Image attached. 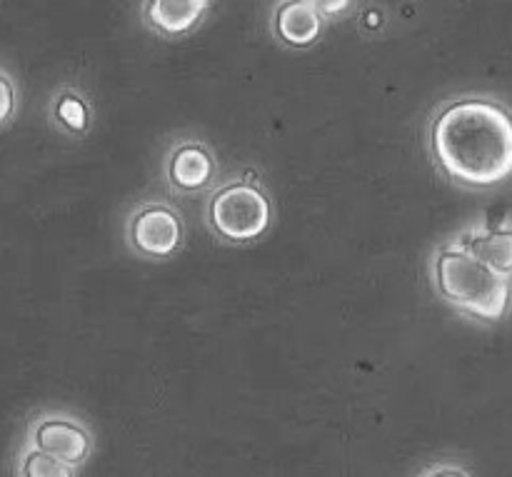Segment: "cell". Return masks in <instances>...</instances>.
<instances>
[{
    "instance_id": "obj_1",
    "label": "cell",
    "mask_w": 512,
    "mask_h": 477,
    "mask_svg": "<svg viewBox=\"0 0 512 477\" xmlns=\"http://www.w3.org/2000/svg\"><path fill=\"white\" fill-rule=\"evenodd\" d=\"M430 155L445 180L495 190L512 180V110L493 95H455L433 115Z\"/></svg>"
},
{
    "instance_id": "obj_2",
    "label": "cell",
    "mask_w": 512,
    "mask_h": 477,
    "mask_svg": "<svg viewBox=\"0 0 512 477\" xmlns=\"http://www.w3.org/2000/svg\"><path fill=\"white\" fill-rule=\"evenodd\" d=\"M430 275L440 298L465 318L485 325H498L508 318L512 280L488 268L458 240L435 250Z\"/></svg>"
},
{
    "instance_id": "obj_3",
    "label": "cell",
    "mask_w": 512,
    "mask_h": 477,
    "mask_svg": "<svg viewBox=\"0 0 512 477\" xmlns=\"http://www.w3.org/2000/svg\"><path fill=\"white\" fill-rule=\"evenodd\" d=\"M270 223H273V203L258 180L233 178L210 195L208 225L225 243H255L268 233Z\"/></svg>"
},
{
    "instance_id": "obj_4",
    "label": "cell",
    "mask_w": 512,
    "mask_h": 477,
    "mask_svg": "<svg viewBox=\"0 0 512 477\" xmlns=\"http://www.w3.org/2000/svg\"><path fill=\"white\" fill-rule=\"evenodd\" d=\"M130 250L145 260H168L183 248L185 225L178 210L165 200H145L125 223Z\"/></svg>"
},
{
    "instance_id": "obj_5",
    "label": "cell",
    "mask_w": 512,
    "mask_h": 477,
    "mask_svg": "<svg viewBox=\"0 0 512 477\" xmlns=\"http://www.w3.org/2000/svg\"><path fill=\"white\" fill-rule=\"evenodd\" d=\"M28 443L70 468H80L93 453V435L75 415L43 413L30 423Z\"/></svg>"
},
{
    "instance_id": "obj_6",
    "label": "cell",
    "mask_w": 512,
    "mask_h": 477,
    "mask_svg": "<svg viewBox=\"0 0 512 477\" xmlns=\"http://www.w3.org/2000/svg\"><path fill=\"white\" fill-rule=\"evenodd\" d=\"M165 175L180 193H200L210 188L218 175V163L203 140H180L165 160Z\"/></svg>"
},
{
    "instance_id": "obj_7",
    "label": "cell",
    "mask_w": 512,
    "mask_h": 477,
    "mask_svg": "<svg viewBox=\"0 0 512 477\" xmlns=\"http://www.w3.org/2000/svg\"><path fill=\"white\" fill-rule=\"evenodd\" d=\"M213 8V0H143V25L155 35L178 40L193 33Z\"/></svg>"
},
{
    "instance_id": "obj_8",
    "label": "cell",
    "mask_w": 512,
    "mask_h": 477,
    "mask_svg": "<svg viewBox=\"0 0 512 477\" xmlns=\"http://www.w3.org/2000/svg\"><path fill=\"white\" fill-rule=\"evenodd\" d=\"M325 28V15L308 0H278L270 13V30L283 45L310 48Z\"/></svg>"
},
{
    "instance_id": "obj_9",
    "label": "cell",
    "mask_w": 512,
    "mask_h": 477,
    "mask_svg": "<svg viewBox=\"0 0 512 477\" xmlns=\"http://www.w3.org/2000/svg\"><path fill=\"white\" fill-rule=\"evenodd\" d=\"M455 240L495 273L512 280V220L500 225H470Z\"/></svg>"
},
{
    "instance_id": "obj_10",
    "label": "cell",
    "mask_w": 512,
    "mask_h": 477,
    "mask_svg": "<svg viewBox=\"0 0 512 477\" xmlns=\"http://www.w3.org/2000/svg\"><path fill=\"white\" fill-rule=\"evenodd\" d=\"M15 477H75V468L25 443L15 458Z\"/></svg>"
},
{
    "instance_id": "obj_11",
    "label": "cell",
    "mask_w": 512,
    "mask_h": 477,
    "mask_svg": "<svg viewBox=\"0 0 512 477\" xmlns=\"http://www.w3.org/2000/svg\"><path fill=\"white\" fill-rule=\"evenodd\" d=\"M55 118L70 130V133H83L88 128V105L73 90H65L55 103Z\"/></svg>"
},
{
    "instance_id": "obj_12",
    "label": "cell",
    "mask_w": 512,
    "mask_h": 477,
    "mask_svg": "<svg viewBox=\"0 0 512 477\" xmlns=\"http://www.w3.org/2000/svg\"><path fill=\"white\" fill-rule=\"evenodd\" d=\"M15 105H18V95H15L13 78L0 70V128L13 120Z\"/></svg>"
},
{
    "instance_id": "obj_13",
    "label": "cell",
    "mask_w": 512,
    "mask_h": 477,
    "mask_svg": "<svg viewBox=\"0 0 512 477\" xmlns=\"http://www.w3.org/2000/svg\"><path fill=\"white\" fill-rule=\"evenodd\" d=\"M308 3H313L325 18H338V15H343L350 8L353 0H308Z\"/></svg>"
},
{
    "instance_id": "obj_14",
    "label": "cell",
    "mask_w": 512,
    "mask_h": 477,
    "mask_svg": "<svg viewBox=\"0 0 512 477\" xmlns=\"http://www.w3.org/2000/svg\"><path fill=\"white\" fill-rule=\"evenodd\" d=\"M423 477H470L465 470L455 468V465H440V468H433L430 473H425Z\"/></svg>"
}]
</instances>
